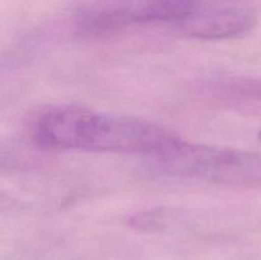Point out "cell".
Masks as SVG:
<instances>
[{
  "label": "cell",
  "instance_id": "cell-1",
  "mask_svg": "<svg viewBox=\"0 0 261 260\" xmlns=\"http://www.w3.org/2000/svg\"><path fill=\"white\" fill-rule=\"evenodd\" d=\"M33 138L54 150L129 153L158 158L182 138L154 122L99 114L79 106H58L38 116Z\"/></svg>",
  "mask_w": 261,
  "mask_h": 260
},
{
  "label": "cell",
  "instance_id": "cell-2",
  "mask_svg": "<svg viewBox=\"0 0 261 260\" xmlns=\"http://www.w3.org/2000/svg\"><path fill=\"white\" fill-rule=\"evenodd\" d=\"M158 161L168 170L184 175L200 176L213 180H239L261 168L260 162L239 150L193 144L181 139Z\"/></svg>",
  "mask_w": 261,
  "mask_h": 260
},
{
  "label": "cell",
  "instance_id": "cell-3",
  "mask_svg": "<svg viewBox=\"0 0 261 260\" xmlns=\"http://www.w3.org/2000/svg\"><path fill=\"white\" fill-rule=\"evenodd\" d=\"M256 23L254 10L245 5L227 4L198 8L178 25L185 35L200 40H223L244 35Z\"/></svg>",
  "mask_w": 261,
  "mask_h": 260
},
{
  "label": "cell",
  "instance_id": "cell-4",
  "mask_svg": "<svg viewBox=\"0 0 261 260\" xmlns=\"http://www.w3.org/2000/svg\"><path fill=\"white\" fill-rule=\"evenodd\" d=\"M200 5V0H127L132 25L171 23L178 27Z\"/></svg>",
  "mask_w": 261,
  "mask_h": 260
},
{
  "label": "cell",
  "instance_id": "cell-5",
  "mask_svg": "<svg viewBox=\"0 0 261 260\" xmlns=\"http://www.w3.org/2000/svg\"><path fill=\"white\" fill-rule=\"evenodd\" d=\"M259 138H260V139H261V133H260V135H259Z\"/></svg>",
  "mask_w": 261,
  "mask_h": 260
}]
</instances>
